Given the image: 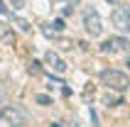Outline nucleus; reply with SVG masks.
Returning <instances> with one entry per match:
<instances>
[{
    "label": "nucleus",
    "instance_id": "nucleus-1",
    "mask_svg": "<svg viewBox=\"0 0 130 127\" xmlns=\"http://www.w3.org/2000/svg\"><path fill=\"white\" fill-rule=\"evenodd\" d=\"M101 83L103 86H108L110 91H116V93H123L130 88V78L125 76L123 71H116V69H106L101 73Z\"/></svg>",
    "mask_w": 130,
    "mask_h": 127
},
{
    "label": "nucleus",
    "instance_id": "nucleus-2",
    "mask_svg": "<svg viewBox=\"0 0 130 127\" xmlns=\"http://www.w3.org/2000/svg\"><path fill=\"white\" fill-rule=\"evenodd\" d=\"M3 117H5L7 125H12V127H22V125H27V120H29L27 110H22V108H17V105L5 108V110H3Z\"/></svg>",
    "mask_w": 130,
    "mask_h": 127
},
{
    "label": "nucleus",
    "instance_id": "nucleus-3",
    "mask_svg": "<svg viewBox=\"0 0 130 127\" xmlns=\"http://www.w3.org/2000/svg\"><path fill=\"white\" fill-rule=\"evenodd\" d=\"M110 22L120 32H130V7L128 5H118L113 10V15H110Z\"/></svg>",
    "mask_w": 130,
    "mask_h": 127
},
{
    "label": "nucleus",
    "instance_id": "nucleus-4",
    "mask_svg": "<svg viewBox=\"0 0 130 127\" xmlns=\"http://www.w3.org/2000/svg\"><path fill=\"white\" fill-rule=\"evenodd\" d=\"M84 27H86V32L91 37H98L103 32V25H101V17H98V12H96L93 7H88L86 12H84Z\"/></svg>",
    "mask_w": 130,
    "mask_h": 127
},
{
    "label": "nucleus",
    "instance_id": "nucleus-5",
    "mask_svg": "<svg viewBox=\"0 0 130 127\" xmlns=\"http://www.w3.org/2000/svg\"><path fill=\"white\" fill-rule=\"evenodd\" d=\"M128 47H130L128 39H123V37H110V39H106V42H103L101 49L106 51V54H120V51H125Z\"/></svg>",
    "mask_w": 130,
    "mask_h": 127
},
{
    "label": "nucleus",
    "instance_id": "nucleus-6",
    "mask_svg": "<svg viewBox=\"0 0 130 127\" xmlns=\"http://www.w3.org/2000/svg\"><path fill=\"white\" fill-rule=\"evenodd\" d=\"M44 61H47V64L52 66V71H54V73H64V71H66V61H64L61 56H59L57 51H52V49L47 51V54H44Z\"/></svg>",
    "mask_w": 130,
    "mask_h": 127
},
{
    "label": "nucleus",
    "instance_id": "nucleus-7",
    "mask_svg": "<svg viewBox=\"0 0 130 127\" xmlns=\"http://www.w3.org/2000/svg\"><path fill=\"white\" fill-rule=\"evenodd\" d=\"M0 39L5 44H15V32L7 27V25H3V22H0Z\"/></svg>",
    "mask_w": 130,
    "mask_h": 127
},
{
    "label": "nucleus",
    "instance_id": "nucleus-8",
    "mask_svg": "<svg viewBox=\"0 0 130 127\" xmlns=\"http://www.w3.org/2000/svg\"><path fill=\"white\" fill-rule=\"evenodd\" d=\"M27 73L29 76H39V73H42V64L39 61H29L27 64Z\"/></svg>",
    "mask_w": 130,
    "mask_h": 127
},
{
    "label": "nucleus",
    "instance_id": "nucleus-9",
    "mask_svg": "<svg viewBox=\"0 0 130 127\" xmlns=\"http://www.w3.org/2000/svg\"><path fill=\"white\" fill-rule=\"evenodd\" d=\"M10 20H12L15 25H17V27L22 29V32H29V29H32V27H29V22H27V20H22V17H12V12H10Z\"/></svg>",
    "mask_w": 130,
    "mask_h": 127
},
{
    "label": "nucleus",
    "instance_id": "nucleus-10",
    "mask_svg": "<svg viewBox=\"0 0 130 127\" xmlns=\"http://www.w3.org/2000/svg\"><path fill=\"white\" fill-rule=\"evenodd\" d=\"M103 103H106V105H118V103H120V95H110V93H108V95H106V98H103Z\"/></svg>",
    "mask_w": 130,
    "mask_h": 127
},
{
    "label": "nucleus",
    "instance_id": "nucleus-11",
    "mask_svg": "<svg viewBox=\"0 0 130 127\" xmlns=\"http://www.w3.org/2000/svg\"><path fill=\"white\" fill-rule=\"evenodd\" d=\"M35 100L39 103V105H52V98H49V95H44V93H39Z\"/></svg>",
    "mask_w": 130,
    "mask_h": 127
},
{
    "label": "nucleus",
    "instance_id": "nucleus-12",
    "mask_svg": "<svg viewBox=\"0 0 130 127\" xmlns=\"http://www.w3.org/2000/svg\"><path fill=\"white\" fill-rule=\"evenodd\" d=\"M42 32H44V37H57V29H52V25H44Z\"/></svg>",
    "mask_w": 130,
    "mask_h": 127
},
{
    "label": "nucleus",
    "instance_id": "nucleus-13",
    "mask_svg": "<svg viewBox=\"0 0 130 127\" xmlns=\"http://www.w3.org/2000/svg\"><path fill=\"white\" fill-rule=\"evenodd\" d=\"M52 27L57 29V32H64V20H61V17H59V20H54V25H52Z\"/></svg>",
    "mask_w": 130,
    "mask_h": 127
},
{
    "label": "nucleus",
    "instance_id": "nucleus-14",
    "mask_svg": "<svg viewBox=\"0 0 130 127\" xmlns=\"http://www.w3.org/2000/svg\"><path fill=\"white\" fill-rule=\"evenodd\" d=\"M25 3H27V0H10V5H12L15 10H20V7H25Z\"/></svg>",
    "mask_w": 130,
    "mask_h": 127
},
{
    "label": "nucleus",
    "instance_id": "nucleus-15",
    "mask_svg": "<svg viewBox=\"0 0 130 127\" xmlns=\"http://www.w3.org/2000/svg\"><path fill=\"white\" fill-rule=\"evenodd\" d=\"M0 15H7V17H10V10L5 7V3H3V0H0Z\"/></svg>",
    "mask_w": 130,
    "mask_h": 127
},
{
    "label": "nucleus",
    "instance_id": "nucleus-16",
    "mask_svg": "<svg viewBox=\"0 0 130 127\" xmlns=\"http://www.w3.org/2000/svg\"><path fill=\"white\" fill-rule=\"evenodd\" d=\"M64 3H66V5H71V7H76V5H79V0H64Z\"/></svg>",
    "mask_w": 130,
    "mask_h": 127
},
{
    "label": "nucleus",
    "instance_id": "nucleus-17",
    "mask_svg": "<svg viewBox=\"0 0 130 127\" xmlns=\"http://www.w3.org/2000/svg\"><path fill=\"white\" fill-rule=\"evenodd\" d=\"M49 127H61V125H59V122H52V125Z\"/></svg>",
    "mask_w": 130,
    "mask_h": 127
},
{
    "label": "nucleus",
    "instance_id": "nucleus-18",
    "mask_svg": "<svg viewBox=\"0 0 130 127\" xmlns=\"http://www.w3.org/2000/svg\"><path fill=\"white\" fill-rule=\"evenodd\" d=\"M108 3H118V0H108Z\"/></svg>",
    "mask_w": 130,
    "mask_h": 127
},
{
    "label": "nucleus",
    "instance_id": "nucleus-19",
    "mask_svg": "<svg viewBox=\"0 0 130 127\" xmlns=\"http://www.w3.org/2000/svg\"><path fill=\"white\" fill-rule=\"evenodd\" d=\"M69 127H79V125H69Z\"/></svg>",
    "mask_w": 130,
    "mask_h": 127
},
{
    "label": "nucleus",
    "instance_id": "nucleus-20",
    "mask_svg": "<svg viewBox=\"0 0 130 127\" xmlns=\"http://www.w3.org/2000/svg\"><path fill=\"white\" fill-rule=\"evenodd\" d=\"M0 100H3V93H0Z\"/></svg>",
    "mask_w": 130,
    "mask_h": 127
},
{
    "label": "nucleus",
    "instance_id": "nucleus-21",
    "mask_svg": "<svg viewBox=\"0 0 130 127\" xmlns=\"http://www.w3.org/2000/svg\"><path fill=\"white\" fill-rule=\"evenodd\" d=\"M128 66H130V59H128Z\"/></svg>",
    "mask_w": 130,
    "mask_h": 127
},
{
    "label": "nucleus",
    "instance_id": "nucleus-22",
    "mask_svg": "<svg viewBox=\"0 0 130 127\" xmlns=\"http://www.w3.org/2000/svg\"><path fill=\"white\" fill-rule=\"evenodd\" d=\"M0 117H3V113H0Z\"/></svg>",
    "mask_w": 130,
    "mask_h": 127
}]
</instances>
